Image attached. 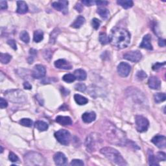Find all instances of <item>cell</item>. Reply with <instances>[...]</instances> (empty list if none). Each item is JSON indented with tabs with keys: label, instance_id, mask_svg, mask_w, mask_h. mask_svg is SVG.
Returning <instances> with one entry per match:
<instances>
[{
	"label": "cell",
	"instance_id": "1",
	"mask_svg": "<svg viewBox=\"0 0 166 166\" xmlns=\"http://www.w3.org/2000/svg\"><path fill=\"white\" fill-rule=\"evenodd\" d=\"M110 39L113 46L119 49H123L129 45L130 35L126 29L115 28L112 30Z\"/></svg>",
	"mask_w": 166,
	"mask_h": 166
},
{
	"label": "cell",
	"instance_id": "2",
	"mask_svg": "<svg viewBox=\"0 0 166 166\" xmlns=\"http://www.w3.org/2000/svg\"><path fill=\"white\" fill-rule=\"evenodd\" d=\"M105 131L107 136L109 140L108 141L116 145H123L125 144L126 139H125V133L116 127L110 125H107Z\"/></svg>",
	"mask_w": 166,
	"mask_h": 166
},
{
	"label": "cell",
	"instance_id": "3",
	"mask_svg": "<svg viewBox=\"0 0 166 166\" xmlns=\"http://www.w3.org/2000/svg\"><path fill=\"white\" fill-rule=\"evenodd\" d=\"M101 153L103 154L108 160L113 163L118 165H127V163L122 157L120 152L112 147H104L100 151Z\"/></svg>",
	"mask_w": 166,
	"mask_h": 166
},
{
	"label": "cell",
	"instance_id": "4",
	"mask_svg": "<svg viewBox=\"0 0 166 166\" xmlns=\"http://www.w3.org/2000/svg\"><path fill=\"white\" fill-rule=\"evenodd\" d=\"M4 96L9 101L14 103H23L27 101V96L21 90H7Z\"/></svg>",
	"mask_w": 166,
	"mask_h": 166
},
{
	"label": "cell",
	"instance_id": "5",
	"mask_svg": "<svg viewBox=\"0 0 166 166\" xmlns=\"http://www.w3.org/2000/svg\"><path fill=\"white\" fill-rule=\"evenodd\" d=\"M25 160L28 165H41L44 164V160L42 155L36 152H29L25 155Z\"/></svg>",
	"mask_w": 166,
	"mask_h": 166
},
{
	"label": "cell",
	"instance_id": "6",
	"mask_svg": "<svg viewBox=\"0 0 166 166\" xmlns=\"http://www.w3.org/2000/svg\"><path fill=\"white\" fill-rule=\"evenodd\" d=\"M55 136L60 144L64 145L70 144L71 140V134L68 131L64 129H61L55 133Z\"/></svg>",
	"mask_w": 166,
	"mask_h": 166
},
{
	"label": "cell",
	"instance_id": "7",
	"mask_svg": "<svg viewBox=\"0 0 166 166\" xmlns=\"http://www.w3.org/2000/svg\"><path fill=\"white\" fill-rule=\"evenodd\" d=\"M136 129L140 133H144L146 132L149 126V122L147 118H145L141 116H136Z\"/></svg>",
	"mask_w": 166,
	"mask_h": 166
},
{
	"label": "cell",
	"instance_id": "8",
	"mask_svg": "<svg viewBox=\"0 0 166 166\" xmlns=\"http://www.w3.org/2000/svg\"><path fill=\"white\" fill-rule=\"evenodd\" d=\"M142 57L141 53L138 51H132L126 53L123 55V58L133 62H138Z\"/></svg>",
	"mask_w": 166,
	"mask_h": 166
},
{
	"label": "cell",
	"instance_id": "9",
	"mask_svg": "<svg viewBox=\"0 0 166 166\" xmlns=\"http://www.w3.org/2000/svg\"><path fill=\"white\" fill-rule=\"evenodd\" d=\"M52 7L57 11L62 12L65 14L68 12V1H67L60 0L59 1L53 2Z\"/></svg>",
	"mask_w": 166,
	"mask_h": 166
},
{
	"label": "cell",
	"instance_id": "10",
	"mask_svg": "<svg viewBox=\"0 0 166 166\" xmlns=\"http://www.w3.org/2000/svg\"><path fill=\"white\" fill-rule=\"evenodd\" d=\"M46 67L38 64V65H36L32 71V76L34 79H42L43 77L46 75Z\"/></svg>",
	"mask_w": 166,
	"mask_h": 166
},
{
	"label": "cell",
	"instance_id": "11",
	"mask_svg": "<svg viewBox=\"0 0 166 166\" xmlns=\"http://www.w3.org/2000/svg\"><path fill=\"white\" fill-rule=\"evenodd\" d=\"M131 67L130 64L127 62H121L117 66V72L121 77H126L130 72Z\"/></svg>",
	"mask_w": 166,
	"mask_h": 166
},
{
	"label": "cell",
	"instance_id": "12",
	"mask_svg": "<svg viewBox=\"0 0 166 166\" xmlns=\"http://www.w3.org/2000/svg\"><path fill=\"white\" fill-rule=\"evenodd\" d=\"M151 141L160 149H164L166 146V138L162 135H157L152 138Z\"/></svg>",
	"mask_w": 166,
	"mask_h": 166
},
{
	"label": "cell",
	"instance_id": "13",
	"mask_svg": "<svg viewBox=\"0 0 166 166\" xmlns=\"http://www.w3.org/2000/svg\"><path fill=\"white\" fill-rule=\"evenodd\" d=\"M96 136L95 134H91L87 137L86 140V147L89 151H94L95 150V147L96 146Z\"/></svg>",
	"mask_w": 166,
	"mask_h": 166
},
{
	"label": "cell",
	"instance_id": "14",
	"mask_svg": "<svg viewBox=\"0 0 166 166\" xmlns=\"http://www.w3.org/2000/svg\"><path fill=\"white\" fill-rule=\"evenodd\" d=\"M54 161L57 165H66L67 164V158L62 152H57L54 156Z\"/></svg>",
	"mask_w": 166,
	"mask_h": 166
},
{
	"label": "cell",
	"instance_id": "15",
	"mask_svg": "<svg viewBox=\"0 0 166 166\" xmlns=\"http://www.w3.org/2000/svg\"><path fill=\"white\" fill-rule=\"evenodd\" d=\"M55 66L57 68L69 70L72 68V66L69 62L64 59H59L55 62Z\"/></svg>",
	"mask_w": 166,
	"mask_h": 166
},
{
	"label": "cell",
	"instance_id": "16",
	"mask_svg": "<svg viewBox=\"0 0 166 166\" xmlns=\"http://www.w3.org/2000/svg\"><path fill=\"white\" fill-rule=\"evenodd\" d=\"M148 84L150 88L153 90H158L161 86V81L158 77L152 76L149 79Z\"/></svg>",
	"mask_w": 166,
	"mask_h": 166
},
{
	"label": "cell",
	"instance_id": "17",
	"mask_svg": "<svg viewBox=\"0 0 166 166\" xmlns=\"http://www.w3.org/2000/svg\"><path fill=\"white\" fill-rule=\"evenodd\" d=\"M141 48L147 49L148 50H152V46L151 44V36L150 35L144 36L143 40L140 45Z\"/></svg>",
	"mask_w": 166,
	"mask_h": 166
},
{
	"label": "cell",
	"instance_id": "18",
	"mask_svg": "<svg viewBox=\"0 0 166 166\" xmlns=\"http://www.w3.org/2000/svg\"><path fill=\"white\" fill-rule=\"evenodd\" d=\"M96 114L94 112H85L82 115L83 121L86 123H90L96 120Z\"/></svg>",
	"mask_w": 166,
	"mask_h": 166
},
{
	"label": "cell",
	"instance_id": "19",
	"mask_svg": "<svg viewBox=\"0 0 166 166\" xmlns=\"http://www.w3.org/2000/svg\"><path fill=\"white\" fill-rule=\"evenodd\" d=\"M17 7L16 11L18 14H25L28 11V6L27 3L23 1H17Z\"/></svg>",
	"mask_w": 166,
	"mask_h": 166
},
{
	"label": "cell",
	"instance_id": "20",
	"mask_svg": "<svg viewBox=\"0 0 166 166\" xmlns=\"http://www.w3.org/2000/svg\"><path fill=\"white\" fill-rule=\"evenodd\" d=\"M56 122L63 126L70 125L72 124V120L70 117L59 116L56 117Z\"/></svg>",
	"mask_w": 166,
	"mask_h": 166
},
{
	"label": "cell",
	"instance_id": "21",
	"mask_svg": "<svg viewBox=\"0 0 166 166\" xmlns=\"http://www.w3.org/2000/svg\"><path fill=\"white\" fill-rule=\"evenodd\" d=\"M74 75H75L76 79L79 80H86L87 74L85 71L82 69L76 70L74 72Z\"/></svg>",
	"mask_w": 166,
	"mask_h": 166
},
{
	"label": "cell",
	"instance_id": "22",
	"mask_svg": "<svg viewBox=\"0 0 166 166\" xmlns=\"http://www.w3.org/2000/svg\"><path fill=\"white\" fill-rule=\"evenodd\" d=\"M84 23H85V18L82 16H79L77 17V19L75 20V22L72 23L71 26L73 28L79 29L84 24Z\"/></svg>",
	"mask_w": 166,
	"mask_h": 166
},
{
	"label": "cell",
	"instance_id": "23",
	"mask_svg": "<svg viewBox=\"0 0 166 166\" xmlns=\"http://www.w3.org/2000/svg\"><path fill=\"white\" fill-rule=\"evenodd\" d=\"M74 99H75V102L79 105H84L88 103V100L86 97L80 96L79 94H75L74 96Z\"/></svg>",
	"mask_w": 166,
	"mask_h": 166
},
{
	"label": "cell",
	"instance_id": "24",
	"mask_svg": "<svg viewBox=\"0 0 166 166\" xmlns=\"http://www.w3.org/2000/svg\"><path fill=\"white\" fill-rule=\"evenodd\" d=\"M35 127L39 131H46L48 129V124L43 121H38L35 123Z\"/></svg>",
	"mask_w": 166,
	"mask_h": 166
},
{
	"label": "cell",
	"instance_id": "25",
	"mask_svg": "<svg viewBox=\"0 0 166 166\" xmlns=\"http://www.w3.org/2000/svg\"><path fill=\"white\" fill-rule=\"evenodd\" d=\"M148 160L149 164L150 165H159V164L157 161V158L151 150H149L148 151Z\"/></svg>",
	"mask_w": 166,
	"mask_h": 166
},
{
	"label": "cell",
	"instance_id": "26",
	"mask_svg": "<svg viewBox=\"0 0 166 166\" xmlns=\"http://www.w3.org/2000/svg\"><path fill=\"white\" fill-rule=\"evenodd\" d=\"M117 4L121 5L122 7L127 9L131 8L133 6L134 3L131 0H119V1H117Z\"/></svg>",
	"mask_w": 166,
	"mask_h": 166
},
{
	"label": "cell",
	"instance_id": "27",
	"mask_svg": "<svg viewBox=\"0 0 166 166\" xmlns=\"http://www.w3.org/2000/svg\"><path fill=\"white\" fill-rule=\"evenodd\" d=\"M43 38V33L40 30H35L34 33V36H33V40L35 42H41Z\"/></svg>",
	"mask_w": 166,
	"mask_h": 166
},
{
	"label": "cell",
	"instance_id": "28",
	"mask_svg": "<svg viewBox=\"0 0 166 166\" xmlns=\"http://www.w3.org/2000/svg\"><path fill=\"white\" fill-rule=\"evenodd\" d=\"M99 42L101 44L106 45L107 43L110 42V37L108 36L106 33H101L99 35Z\"/></svg>",
	"mask_w": 166,
	"mask_h": 166
},
{
	"label": "cell",
	"instance_id": "29",
	"mask_svg": "<svg viewBox=\"0 0 166 166\" xmlns=\"http://www.w3.org/2000/svg\"><path fill=\"white\" fill-rule=\"evenodd\" d=\"M97 12L101 16V17H102L104 19L107 18L110 14L109 11L107 9L104 7H100L98 9Z\"/></svg>",
	"mask_w": 166,
	"mask_h": 166
},
{
	"label": "cell",
	"instance_id": "30",
	"mask_svg": "<svg viewBox=\"0 0 166 166\" xmlns=\"http://www.w3.org/2000/svg\"><path fill=\"white\" fill-rule=\"evenodd\" d=\"M154 99L156 103H162L165 100L166 96L164 93H157L154 94Z\"/></svg>",
	"mask_w": 166,
	"mask_h": 166
},
{
	"label": "cell",
	"instance_id": "31",
	"mask_svg": "<svg viewBox=\"0 0 166 166\" xmlns=\"http://www.w3.org/2000/svg\"><path fill=\"white\" fill-rule=\"evenodd\" d=\"M12 59V57L7 53H1L0 55V61L2 64H8Z\"/></svg>",
	"mask_w": 166,
	"mask_h": 166
},
{
	"label": "cell",
	"instance_id": "32",
	"mask_svg": "<svg viewBox=\"0 0 166 166\" xmlns=\"http://www.w3.org/2000/svg\"><path fill=\"white\" fill-rule=\"evenodd\" d=\"M62 79L64 81H65L66 83H73L74 81L75 80L76 78L75 77V75H73V74H66V75H64L62 77Z\"/></svg>",
	"mask_w": 166,
	"mask_h": 166
},
{
	"label": "cell",
	"instance_id": "33",
	"mask_svg": "<svg viewBox=\"0 0 166 166\" xmlns=\"http://www.w3.org/2000/svg\"><path fill=\"white\" fill-rule=\"evenodd\" d=\"M20 38L24 43H28L29 42V40H30L29 35L28 33L25 31V30H23V31L21 32V33H20Z\"/></svg>",
	"mask_w": 166,
	"mask_h": 166
},
{
	"label": "cell",
	"instance_id": "34",
	"mask_svg": "<svg viewBox=\"0 0 166 166\" xmlns=\"http://www.w3.org/2000/svg\"><path fill=\"white\" fill-rule=\"evenodd\" d=\"M20 123L24 127H30L33 125V121L29 118H23L20 121Z\"/></svg>",
	"mask_w": 166,
	"mask_h": 166
},
{
	"label": "cell",
	"instance_id": "35",
	"mask_svg": "<svg viewBox=\"0 0 166 166\" xmlns=\"http://www.w3.org/2000/svg\"><path fill=\"white\" fill-rule=\"evenodd\" d=\"M101 21L99 20H98L97 18H94L92 20V21H91V25H92V27L93 28L97 30L99 28V27L101 25Z\"/></svg>",
	"mask_w": 166,
	"mask_h": 166
},
{
	"label": "cell",
	"instance_id": "36",
	"mask_svg": "<svg viewBox=\"0 0 166 166\" xmlns=\"http://www.w3.org/2000/svg\"><path fill=\"white\" fill-rule=\"evenodd\" d=\"M57 30H58L57 29H55V30H54L51 33V34L50 40H49L51 43L55 42V39H56V38H57V35H59V33H60L59 31L57 32Z\"/></svg>",
	"mask_w": 166,
	"mask_h": 166
},
{
	"label": "cell",
	"instance_id": "37",
	"mask_svg": "<svg viewBox=\"0 0 166 166\" xmlns=\"http://www.w3.org/2000/svg\"><path fill=\"white\" fill-rule=\"evenodd\" d=\"M75 90H78L79 91H81V92H83V91H85L86 90V86L83 83H78L75 86Z\"/></svg>",
	"mask_w": 166,
	"mask_h": 166
},
{
	"label": "cell",
	"instance_id": "38",
	"mask_svg": "<svg viewBox=\"0 0 166 166\" xmlns=\"http://www.w3.org/2000/svg\"><path fill=\"white\" fill-rule=\"evenodd\" d=\"M147 74L144 71H139L136 74V78L139 80H142L147 77Z\"/></svg>",
	"mask_w": 166,
	"mask_h": 166
},
{
	"label": "cell",
	"instance_id": "39",
	"mask_svg": "<svg viewBox=\"0 0 166 166\" xmlns=\"http://www.w3.org/2000/svg\"><path fill=\"white\" fill-rule=\"evenodd\" d=\"M157 159L158 161H165L166 160V155L164 152H158L157 154Z\"/></svg>",
	"mask_w": 166,
	"mask_h": 166
},
{
	"label": "cell",
	"instance_id": "40",
	"mask_svg": "<svg viewBox=\"0 0 166 166\" xmlns=\"http://www.w3.org/2000/svg\"><path fill=\"white\" fill-rule=\"evenodd\" d=\"M9 160H11L12 162H17L19 160V158L18 157V156L15 154L14 152H11L9 153Z\"/></svg>",
	"mask_w": 166,
	"mask_h": 166
},
{
	"label": "cell",
	"instance_id": "41",
	"mask_svg": "<svg viewBox=\"0 0 166 166\" xmlns=\"http://www.w3.org/2000/svg\"><path fill=\"white\" fill-rule=\"evenodd\" d=\"M71 165H78V166H83L84 165V162L80 160H78V159H75V160H73L70 163Z\"/></svg>",
	"mask_w": 166,
	"mask_h": 166
},
{
	"label": "cell",
	"instance_id": "42",
	"mask_svg": "<svg viewBox=\"0 0 166 166\" xmlns=\"http://www.w3.org/2000/svg\"><path fill=\"white\" fill-rule=\"evenodd\" d=\"M165 64V62L163 63H160V62H157L156 64H154L153 66H152V70H154V71H157L158 70H159L163 66H164Z\"/></svg>",
	"mask_w": 166,
	"mask_h": 166
},
{
	"label": "cell",
	"instance_id": "43",
	"mask_svg": "<svg viewBox=\"0 0 166 166\" xmlns=\"http://www.w3.org/2000/svg\"><path fill=\"white\" fill-rule=\"evenodd\" d=\"M7 43L11 46L13 49L16 50L17 49V46H16V43L14 40H9L7 41Z\"/></svg>",
	"mask_w": 166,
	"mask_h": 166
},
{
	"label": "cell",
	"instance_id": "44",
	"mask_svg": "<svg viewBox=\"0 0 166 166\" xmlns=\"http://www.w3.org/2000/svg\"><path fill=\"white\" fill-rule=\"evenodd\" d=\"M7 106H8V103L7 102V101L3 99V98H1V99H0V108H4Z\"/></svg>",
	"mask_w": 166,
	"mask_h": 166
},
{
	"label": "cell",
	"instance_id": "45",
	"mask_svg": "<svg viewBox=\"0 0 166 166\" xmlns=\"http://www.w3.org/2000/svg\"><path fill=\"white\" fill-rule=\"evenodd\" d=\"M82 3L86 6H91L94 3H96L94 1H91V0H83V1H82Z\"/></svg>",
	"mask_w": 166,
	"mask_h": 166
},
{
	"label": "cell",
	"instance_id": "46",
	"mask_svg": "<svg viewBox=\"0 0 166 166\" xmlns=\"http://www.w3.org/2000/svg\"><path fill=\"white\" fill-rule=\"evenodd\" d=\"M0 7L2 10H5L7 9V3L5 1H0Z\"/></svg>",
	"mask_w": 166,
	"mask_h": 166
},
{
	"label": "cell",
	"instance_id": "47",
	"mask_svg": "<svg viewBox=\"0 0 166 166\" xmlns=\"http://www.w3.org/2000/svg\"><path fill=\"white\" fill-rule=\"evenodd\" d=\"M96 4L98 6H103V5H108V2L106 1H95Z\"/></svg>",
	"mask_w": 166,
	"mask_h": 166
},
{
	"label": "cell",
	"instance_id": "48",
	"mask_svg": "<svg viewBox=\"0 0 166 166\" xmlns=\"http://www.w3.org/2000/svg\"><path fill=\"white\" fill-rule=\"evenodd\" d=\"M158 45L160 47H165V40L160 38L158 40Z\"/></svg>",
	"mask_w": 166,
	"mask_h": 166
},
{
	"label": "cell",
	"instance_id": "49",
	"mask_svg": "<svg viewBox=\"0 0 166 166\" xmlns=\"http://www.w3.org/2000/svg\"><path fill=\"white\" fill-rule=\"evenodd\" d=\"M23 87H24V88L26 90H30L32 88V86L30 85V83L28 82H25L23 83Z\"/></svg>",
	"mask_w": 166,
	"mask_h": 166
},
{
	"label": "cell",
	"instance_id": "50",
	"mask_svg": "<svg viewBox=\"0 0 166 166\" xmlns=\"http://www.w3.org/2000/svg\"><path fill=\"white\" fill-rule=\"evenodd\" d=\"M75 8V9L77 10V11H79V12H81V11H82V10H83L82 5H81L80 4H79V3H78V4L76 5Z\"/></svg>",
	"mask_w": 166,
	"mask_h": 166
},
{
	"label": "cell",
	"instance_id": "51",
	"mask_svg": "<svg viewBox=\"0 0 166 166\" xmlns=\"http://www.w3.org/2000/svg\"><path fill=\"white\" fill-rule=\"evenodd\" d=\"M1 153H2V152H3V147H2L1 146Z\"/></svg>",
	"mask_w": 166,
	"mask_h": 166
}]
</instances>
